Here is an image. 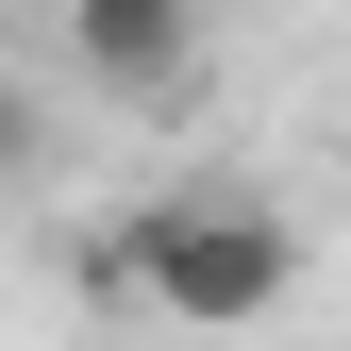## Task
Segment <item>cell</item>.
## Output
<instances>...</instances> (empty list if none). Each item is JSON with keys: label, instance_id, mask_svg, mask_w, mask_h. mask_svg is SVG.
Returning a JSON list of instances; mask_svg holds the SVG:
<instances>
[{"label": "cell", "instance_id": "6da1fadb", "mask_svg": "<svg viewBox=\"0 0 351 351\" xmlns=\"http://www.w3.org/2000/svg\"><path fill=\"white\" fill-rule=\"evenodd\" d=\"M117 285H134L151 318H184V335H251V318L301 301V217L251 201V184H167L134 234H117Z\"/></svg>", "mask_w": 351, "mask_h": 351}, {"label": "cell", "instance_id": "7a4b0ae2", "mask_svg": "<svg viewBox=\"0 0 351 351\" xmlns=\"http://www.w3.org/2000/svg\"><path fill=\"white\" fill-rule=\"evenodd\" d=\"M67 67L101 101H184L201 84V0H67Z\"/></svg>", "mask_w": 351, "mask_h": 351}, {"label": "cell", "instance_id": "3957f363", "mask_svg": "<svg viewBox=\"0 0 351 351\" xmlns=\"http://www.w3.org/2000/svg\"><path fill=\"white\" fill-rule=\"evenodd\" d=\"M17 167H34V101L0 84V184H17Z\"/></svg>", "mask_w": 351, "mask_h": 351}]
</instances>
